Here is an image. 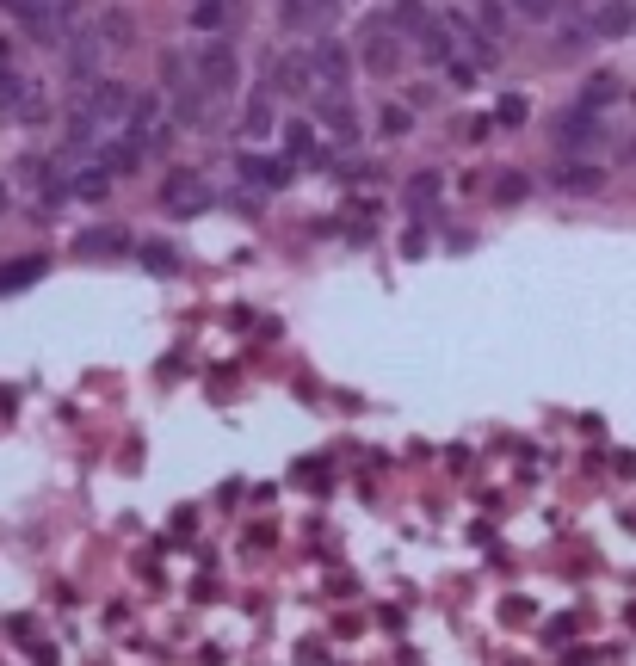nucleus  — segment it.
<instances>
[{"mask_svg": "<svg viewBox=\"0 0 636 666\" xmlns=\"http://www.w3.org/2000/svg\"><path fill=\"white\" fill-rule=\"evenodd\" d=\"M68 13H75V0H7V19H19L31 37H62V25H68Z\"/></svg>", "mask_w": 636, "mask_h": 666, "instance_id": "1", "label": "nucleus"}, {"mask_svg": "<svg viewBox=\"0 0 636 666\" xmlns=\"http://www.w3.org/2000/svg\"><path fill=\"white\" fill-rule=\"evenodd\" d=\"M161 210H167V216H198V210H210V185H204L198 173L161 179Z\"/></svg>", "mask_w": 636, "mask_h": 666, "instance_id": "2", "label": "nucleus"}, {"mask_svg": "<svg viewBox=\"0 0 636 666\" xmlns=\"http://www.w3.org/2000/svg\"><path fill=\"white\" fill-rule=\"evenodd\" d=\"M198 81H204L210 93H229V87L241 81L235 50H229V44H204V50H198Z\"/></svg>", "mask_w": 636, "mask_h": 666, "instance_id": "3", "label": "nucleus"}, {"mask_svg": "<svg viewBox=\"0 0 636 666\" xmlns=\"http://www.w3.org/2000/svg\"><path fill=\"white\" fill-rule=\"evenodd\" d=\"M50 272V259L44 253H25V259H7V266H0V296H19V290H31Z\"/></svg>", "mask_w": 636, "mask_h": 666, "instance_id": "4", "label": "nucleus"}, {"mask_svg": "<svg viewBox=\"0 0 636 666\" xmlns=\"http://www.w3.org/2000/svg\"><path fill=\"white\" fill-rule=\"evenodd\" d=\"M322 124H328L340 142H359V111H352V99H346L340 87H328V99H322Z\"/></svg>", "mask_w": 636, "mask_h": 666, "instance_id": "5", "label": "nucleus"}, {"mask_svg": "<svg viewBox=\"0 0 636 666\" xmlns=\"http://www.w3.org/2000/svg\"><path fill=\"white\" fill-rule=\"evenodd\" d=\"M599 136H606V130H599L593 111H569V118L556 124V148H569V155H575V148H593Z\"/></svg>", "mask_w": 636, "mask_h": 666, "instance_id": "6", "label": "nucleus"}, {"mask_svg": "<svg viewBox=\"0 0 636 666\" xmlns=\"http://www.w3.org/2000/svg\"><path fill=\"white\" fill-rule=\"evenodd\" d=\"M0 111H19V118H38V93L25 87V74H13L0 62Z\"/></svg>", "mask_w": 636, "mask_h": 666, "instance_id": "7", "label": "nucleus"}, {"mask_svg": "<svg viewBox=\"0 0 636 666\" xmlns=\"http://www.w3.org/2000/svg\"><path fill=\"white\" fill-rule=\"evenodd\" d=\"M241 179L260 185V192H278V185H291V161H266V155H241Z\"/></svg>", "mask_w": 636, "mask_h": 666, "instance_id": "8", "label": "nucleus"}, {"mask_svg": "<svg viewBox=\"0 0 636 666\" xmlns=\"http://www.w3.org/2000/svg\"><path fill=\"white\" fill-rule=\"evenodd\" d=\"M309 74H322L328 87H340L346 74H352V56H346L340 44H315V56H309Z\"/></svg>", "mask_w": 636, "mask_h": 666, "instance_id": "9", "label": "nucleus"}, {"mask_svg": "<svg viewBox=\"0 0 636 666\" xmlns=\"http://www.w3.org/2000/svg\"><path fill=\"white\" fill-rule=\"evenodd\" d=\"M593 25H599V37H624L636 25V7H630V0H606V7L593 13Z\"/></svg>", "mask_w": 636, "mask_h": 666, "instance_id": "10", "label": "nucleus"}, {"mask_svg": "<svg viewBox=\"0 0 636 666\" xmlns=\"http://www.w3.org/2000/svg\"><path fill=\"white\" fill-rule=\"evenodd\" d=\"M285 148H291V161H315L322 155V142H315V124H285Z\"/></svg>", "mask_w": 636, "mask_h": 666, "instance_id": "11", "label": "nucleus"}, {"mask_svg": "<svg viewBox=\"0 0 636 666\" xmlns=\"http://www.w3.org/2000/svg\"><path fill=\"white\" fill-rule=\"evenodd\" d=\"M75 247H81L87 259H99V253H124V247H130V235H124V229H105V235L93 229V235H81Z\"/></svg>", "mask_w": 636, "mask_h": 666, "instance_id": "12", "label": "nucleus"}, {"mask_svg": "<svg viewBox=\"0 0 636 666\" xmlns=\"http://www.w3.org/2000/svg\"><path fill=\"white\" fill-rule=\"evenodd\" d=\"M556 185H562V192H599V185H606V173H599V167H562Z\"/></svg>", "mask_w": 636, "mask_h": 666, "instance_id": "13", "label": "nucleus"}, {"mask_svg": "<svg viewBox=\"0 0 636 666\" xmlns=\"http://www.w3.org/2000/svg\"><path fill=\"white\" fill-rule=\"evenodd\" d=\"M143 266H149V272H180V253H173L167 241H149V247H143Z\"/></svg>", "mask_w": 636, "mask_h": 666, "instance_id": "14", "label": "nucleus"}, {"mask_svg": "<svg viewBox=\"0 0 636 666\" xmlns=\"http://www.w3.org/2000/svg\"><path fill=\"white\" fill-rule=\"evenodd\" d=\"M105 185H112V167L99 161V167H87V173H81V185H75V192H81V198H105Z\"/></svg>", "mask_w": 636, "mask_h": 666, "instance_id": "15", "label": "nucleus"}, {"mask_svg": "<svg viewBox=\"0 0 636 666\" xmlns=\"http://www.w3.org/2000/svg\"><path fill=\"white\" fill-rule=\"evenodd\" d=\"M241 124H247V136H266V124H272V105H266V99H254V105L241 111Z\"/></svg>", "mask_w": 636, "mask_h": 666, "instance_id": "16", "label": "nucleus"}, {"mask_svg": "<svg viewBox=\"0 0 636 666\" xmlns=\"http://www.w3.org/2000/svg\"><path fill=\"white\" fill-rule=\"evenodd\" d=\"M192 25H198V31H217V25H223V0H198V7H192Z\"/></svg>", "mask_w": 636, "mask_h": 666, "instance_id": "17", "label": "nucleus"}, {"mask_svg": "<svg viewBox=\"0 0 636 666\" xmlns=\"http://www.w3.org/2000/svg\"><path fill=\"white\" fill-rule=\"evenodd\" d=\"M433 198H439V179H433V173H420V179L408 185V204H420V210H427Z\"/></svg>", "mask_w": 636, "mask_h": 666, "instance_id": "18", "label": "nucleus"}, {"mask_svg": "<svg viewBox=\"0 0 636 666\" xmlns=\"http://www.w3.org/2000/svg\"><path fill=\"white\" fill-rule=\"evenodd\" d=\"M408 130H414V118H408L402 105H390V111H383V136H408Z\"/></svg>", "mask_w": 636, "mask_h": 666, "instance_id": "19", "label": "nucleus"}, {"mask_svg": "<svg viewBox=\"0 0 636 666\" xmlns=\"http://www.w3.org/2000/svg\"><path fill=\"white\" fill-rule=\"evenodd\" d=\"M494 198H501V204H519V198H525V179H519V173H501V185H494Z\"/></svg>", "mask_w": 636, "mask_h": 666, "instance_id": "20", "label": "nucleus"}, {"mask_svg": "<svg viewBox=\"0 0 636 666\" xmlns=\"http://www.w3.org/2000/svg\"><path fill=\"white\" fill-rule=\"evenodd\" d=\"M494 118H501V124H525V99H501V105H494Z\"/></svg>", "mask_w": 636, "mask_h": 666, "instance_id": "21", "label": "nucleus"}, {"mask_svg": "<svg viewBox=\"0 0 636 666\" xmlns=\"http://www.w3.org/2000/svg\"><path fill=\"white\" fill-rule=\"evenodd\" d=\"M303 19H315V0H285V25H303Z\"/></svg>", "mask_w": 636, "mask_h": 666, "instance_id": "22", "label": "nucleus"}, {"mask_svg": "<svg viewBox=\"0 0 636 666\" xmlns=\"http://www.w3.org/2000/svg\"><path fill=\"white\" fill-rule=\"evenodd\" d=\"M612 93H618V87H612V74H599V81H593V87H587V105H606V99H612Z\"/></svg>", "mask_w": 636, "mask_h": 666, "instance_id": "23", "label": "nucleus"}, {"mask_svg": "<svg viewBox=\"0 0 636 666\" xmlns=\"http://www.w3.org/2000/svg\"><path fill=\"white\" fill-rule=\"evenodd\" d=\"M519 7H525V13H550V0H519Z\"/></svg>", "mask_w": 636, "mask_h": 666, "instance_id": "24", "label": "nucleus"}]
</instances>
